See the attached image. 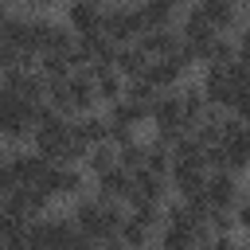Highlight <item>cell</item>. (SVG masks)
I'll return each instance as SVG.
<instances>
[{
	"label": "cell",
	"instance_id": "6da1fadb",
	"mask_svg": "<svg viewBox=\"0 0 250 250\" xmlns=\"http://www.w3.org/2000/svg\"><path fill=\"white\" fill-rule=\"evenodd\" d=\"M102 35H109L113 43H133L141 31H145V20H141V8L137 4H125V0H109L102 4Z\"/></svg>",
	"mask_w": 250,
	"mask_h": 250
},
{
	"label": "cell",
	"instance_id": "7a4b0ae2",
	"mask_svg": "<svg viewBox=\"0 0 250 250\" xmlns=\"http://www.w3.org/2000/svg\"><path fill=\"white\" fill-rule=\"evenodd\" d=\"M31 137V102H20L0 86V141L4 145H23Z\"/></svg>",
	"mask_w": 250,
	"mask_h": 250
},
{
	"label": "cell",
	"instance_id": "3957f363",
	"mask_svg": "<svg viewBox=\"0 0 250 250\" xmlns=\"http://www.w3.org/2000/svg\"><path fill=\"white\" fill-rule=\"evenodd\" d=\"M203 203H207V211H230L234 203H242V176L223 172V168L207 172V180H203Z\"/></svg>",
	"mask_w": 250,
	"mask_h": 250
},
{
	"label": "cell",
	"instance_id": "277c9868",
	"mask_svg": "<svg viewBox=\"0 0 250 250\" xmlns=\"http://www.w3.org/2000/svg\"><path fill=\"white\" fill-rule=\"evenodd\" d=\"M39 184L51 191V199H78L86 191V172L78 164H47Z\"/></svg>",
	"mask_w": 250,
	"mask_h": 250
},
{
	"label": "cell",
	"instance_id": "5b68a950",
	"mask_svg": "<svg viewBox=\"0 0 250 250\" xmlns=\"http://www.w3.org/2000/svg\"><path fill=\"white\" fill-rule=\"evenodd\" d=\"M47 156H39L35 148H20V145H12L8 152H4V168H8V176H12V184H39L43 180V172H47Z\"/></svg>",
	"mask_w": 250,
	"mask_h": 250
},
{
	"label": "cell",
	"instance_id": "8992f818",
	"mask_svg": "<svg viewBox=\"0 0 250 250\" xmlns=\"http://www.w3.org/2000/svg\"><path fill=\"white\" fill-rule=\"evenodd\" d=\"M129 180H133V191H129L125 207H133V203H164L168 199V176L148 172V168H133Z\"/></svg>",
	"mask_w": 250,
	"mask_h": 250
},
{
	"label": "cell",
	"instance_id": "52a82bcc",
	"mask_svg": "<svg viewBox=\"0 0 250 250\" xmlns=\"http://www.w3.org/2000/svg\"><path fill=\"white\" fill-rule=\"evenodd\" d=\"M148 125H152V129H188L176 86H172V90H160V94L148 102Z\"/></svg>",
	"mask_w": 250,
	"mask_h": 250
},
{
	"label": "cell",
	"instance_id": "ba28073f",
	"mask_svg": "<svg viewBox=\"0 0 250 250\" xmlns=\"http://www.w3.org/2000/svg\"><path fill=\"white\" fill-rule=\"evenodd\" d=\"M195 8L203 12V20L219 31V35H234V31H242V8L238 4H227V0H195Z\"/></svg>",
	"mask_w": 250,
	"mask_h": 250
},
{
	"label": "cell",
	"instance_id": "9c48e42d",
	"mask_svg": "<svg viewBox=\"0 0 250 250\" xmlns=\"http://www.w3.org/2000/svg\"><path fill=\"white\" fill-rule=\"evenodd\" d=\"M129 191H133V180H129V172L125 168H105V172H98L94 176V199H102V203H125L129 199Z\"/></svg>",
	"mask_w": 250,
	"mask_h": 250
},
{
	"label": "cell",
	"instance_id": "30bf717a",
	"mask_svg": "<svg viewBox=\"0 0 250 250\" xmlns=\"http://www.w3.org/2000/svg\"><path fill=\"white\" fill-rule=\"evenodd\" d=\"M133 43H137V51L145 59H164V55H172L180 47V35H176V27H145Z\"/></svg>",
	"mask_w": 250,
	"mask_h": 250
},
{
	"label": "cell",
	"instance_id": "8fae6325",
	"mask_svg": "<svg viewBox=\"0 0 250 250\" xmlns=\"http://www.w3.org/2000/svg\"><path fill=\"white\" fill-rule=\"evenodd\" d=\"M105 121H109V125H125V129L137 133L141 125H148V105H145V102H133V98H117V102H109Z\"/></svg>",
	"mask_w": 250,
	"mask_h": 250
},
{
	"label": "cell",
	"instance_id": "7c38bea8",
	"mask_svg": "<svg viewBox=\"0 0 250 250\" xmlns=\"http://www.w3.org/2000/svg\"><path fill=\"white\" fill-rule=\"evenodd\" d=\"M70 133L90 148V145H102L105 137H109V121H105V113H74L70 117Z\"/></svg>",
	"mask_w": 250,
	"mask_h": 250
},
{
	"label": "cell",
	"instance_id": "4fadbf2b",
	"mask_svg": "<svg viewBox=\"0 0 250 250\" xmlns=\"http://www.w3.org/2000/svg\"><path fill=\"white\" fill-rule=\"evenodd\" d=\"M66 27L74 35H90L102 27V4L94 0H82V4H66Z\"/></svg>",
	"mask_w": 250,
	"mask_h": 250
},
{
	"label": "cell",
	"instance_id": "5bb4252c",
	"mask_svg": "<svg viewBox=\"0 0 250 250\" xmlns=\"http://www.w3.org/2000/svg\"><path fill=\"white\" fill-rule=\"evenodd\" d=\"M90 78H94V94H98V102H117L121 98V90H125V78L109 66V62H102V66H90Z\"/></svg>",
	"mask_w": 250,
	"mask_h": 250
},
{
	"label": "cell",
	"instance_id": "9a60e30c",
	"mask_svg": "<svg viewBox=\"0 0 250 250\" xmlns=\"http://www.w3.org/2000/svg\"><path fill=\"white\" fill-rule=\"evenodd\" d=\"M152 238H156V230L145 227L141 219H133V215L125 211V223H121V230H117V242H121L125 250H152Z\"/></svg>",
	"mask_w": 250,
	"mask_h": 250
},
{
	"label": "cell",
	"instance_id": "2e32d148",
	"mask_svg": "<svg viewBox=\"0 0 250 250\" xmlns=\"http://www.w3.org/2000/svg\"><path fill=\"white\" fill-rule=\"evenodd\" d=\"M145 62H148V59L137 51V43H117L113 55H109V66H113L121 78H137V74L145 70Z\"/></svg>",
	"mask_w": 250,
	"mask_h": 250
},
{
	"label": "cell",
	"instance_id": "e0dca14e",
	"mask_svg": "<svg viewBox=\"0 0 250 250\" xmlns=\"http://www.w3.org/2000/svg\"><path fill=\"white\" fill-rule=\"evenodd\" d=\"M176 94H180L184 125L191 129V125H195V121H199V117H203V113H207L211 105H207V98H203V90H199V86H184V82H180V86H176Z\"/></svg>",
	"mask_w": 250,
	"mask_h": 250
},
{
	"label": "cell",
	"instance_id": "ac0fdd59",
	"mask_svg": "<svg viewBox=\"0 0 250 250\" xmlns=\"http://www.w3.org/2000/svg\"><path fill=\"white\" fill-rule=\"evenodd\" d=\"M78 168H82L86 176H98V172H105V168H113V145H109V141H102V145H90V148L82 152V160H78Z\"/></svg>",
	"mask_w": 250,
	"mask_h": 250
},
{
	"label": "cell",
	"instance_id": "d6986e66",
	"mask_svg": "<svg viewBox=\"0 0 250 250\" xmlns=\"http://www.w3.org/2000/svg\"><path fill=\"white\" fill-rule=\"evenodd\" d=\"M35 70L43 74V82H62V78L70 74V62H66L62 55H51V51H43V55H35Z\"/></svg>",
	"mask_w": 250,
	"mask_h": 250
},
{
	"label": "cell",
	"instance_id": "ffe728a7",
	"mask_svg": "<svg viewBox=\"0 0 250 250\" xmlns=\"http://www.w3.org/2000/svg\"><path fill=\"white\" fill-rule=\"evenodd\" d=\"M141 160H145V141H125V145H113V164L117 168H125V172H133V168H141Z\"/></svg>",
	"mask_w": 250,
	"mask_h": 250
},
{
	"label": "cell",
	"instance_id": "44dd1931",
	"mask_svg": "<svg viewBox=\"0 0 250 250\" xmlns=\"http://www.w3.org/2000/svg\"><path fill=\"white\" fill-rule=\"evenodd\" d=\"M141 168L168 176V168H172V152H168V145H160V141H145V160H141Z\"/></svg>",
	"mask_w": 250,
	"mask_h": 250
},
{
	"label": "cell",
	"instance_id": "7402d4cb",
	"mask_svg": "<svg viewBox=\"0 0 250 250\" xmlns=\"http://www.w3.org/2000/svg\"><path fill=\"white\" fill-rule=\"evenodd\" d=\"M199 250H242V242L234 234H207L199 242Z\"/></svg>",
	"mask_w": 250,
	"mask_h": 250
},
{
	"label": "cell",
	"instance_id": "603a6c76",
	"mask_svg": "<svg viewBox=\"0 0 250 250\" xmlns=\"http://www.w3.org/2000/svg\"><path fill=\"white\" fill-rule=\"evenodd\" d=\"M59 250H94V238H90V234H82V230L74 227V230L66 234V242L59 246Z\"/></svg>",
	"mask_w": 250,
	"mask_h": 250
},
{
	"label": "cell",
	"instance_id": "cb8c5ba5",
	"mask_svg": "<svg viewBox=\"0 0 250 250\" xmlns=\"http://www.w3.org/2000/svg\"><path fill=\"white\" fill-rule=\"evenodd\" d=\"M12 66H20V55L0 39V74H4V70H12Z\"/></svg>",
	"mask_w": 250,
	"mask_h": 250
},
{
	"label": "cell",
	"instance_id": "d4e9b609",
	"mask_svg": "<svg viewBox=\"0 0 250 250\" xmlns=\"http://www.w3.org/2000/svg\"><path fill=\"white\" fill-rule=\"evenodd\" d=\"M4 16H8V4H4V0H0V20H4Z\"/></svg>",
	"mask_w": 250,
	"mask_h": 250
},
{
	"label": "cell",
	"instance_id": "484cf974",
	"mask_svg": "<svg viewBox=\"0 0 250 250\" xmlns=\"http://www.w3.org/2000/svg\"><path fill=\"white\" fill-rule=\"evenodd\" d=\"M66 4H82V0H66ZM94 4H105V0H94Z\"/></svg>",
	"mask_w": 250,
	"mask_h": 250
},
{
	"label": "cell",
	"instance_id": "4316f807",
	"mask_svg": "<svg viewBox=\"0 0 250 250\" xmlns=\"http://www.w3.org/2000/svg\"><path fill=\"white\" fill-rule=\"evenodd\" d=\"M4 4H31V0H4Z\"/></svg>",
	"mask_w": 250,
	"mask_h": 250
},
{
	"label": "cell",
	"instance_id": "83f0119b",
	"mask_svg": "<svg viewBox=\"0 0 250 250\" xmlns=\"http://www.w3.org/2000/svg\"><path fill=\"white\" fill-rule=\"evenodd\" d=\"M227 4H238V8H242V0H227Z\"/></svg>",
	"mask_w": 250,
	"mask_h": 250
},
{
	"label": "cell",
	"instance_id": "f1b7e54d",
	"mask_svg": "<svg viewBox=\"0 0 250 250\" xmlns=\"http://www.w3.org/2000/svg\"><path fill=\"white\" fill-rule=\"evenodd\" d=\"M0 164H4V148H0Z\"/></svg>",
	"mask_w": 250,
	"mask_h": 250
},
{
	"label": "cell",
	"instance_id": "f546056e",
	"mask_svg": "<svg viewBox=\"0 0 250 250\" xmlns=\"http://www.w3.org/2000/svg\"><path fill=\"white\" fill-rule=\"evenodd\" d=\"M188 250H199V246H188Z\"/></svg>",
	"mask_w": 250,
	"mask_h": 250
},
{
	"label": "cell",
	"instance_id": "4dcf8cb0",
	"mask_svg": "<svg viewBox=\"0 0 250 250\" xmlns=\"http://www.w3.org/2000/svg\"><path fill=\"white\" fill-rule=\"evenodd\" d=\"M188 4H195V0H188Z\"/></svg>",
	"mask_w": 250,
	"mask_h": 250
}]
</instances>
